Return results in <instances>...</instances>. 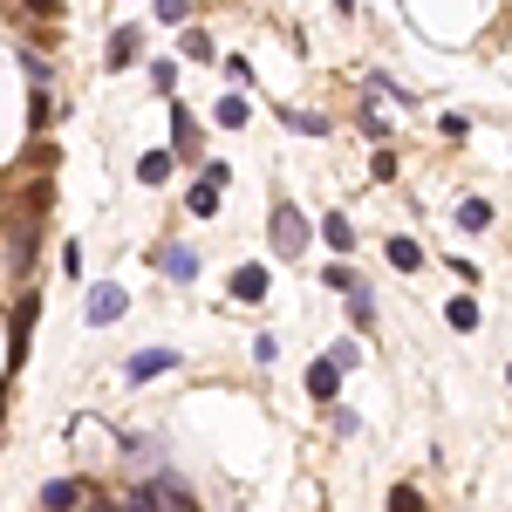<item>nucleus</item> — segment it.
Wrapping results in <instances>:
<instances>
[{
	"instance_id": "obj_1",
	"label": "nucleus",
	"mask_w": 512,
	"mask_h": 512,
	"mask_svg": "<svg viewBox=\"0 0 512 512\" xmlns=\"http://www.w3.org/2000/svg\"><path fill=\"white\" fill-rule=\"evenodd\" d=\"M308 239H315L308 212H301L294 198H280V205H274V253H280V260H301V253H308Z\"/></svg>"
},
{
	"instance_id": "obj_2",
	"label": "nucleus",
	"mask_w": 512,
	"mask_h": 512,
	"mask_svg": "<svg viewBox=\"0 0 512 512\" xmlns=\"http://www.w3.org/2000/svg\"><path fill=\"white\" fill-rule=\"evenodd\" d=\"M151 267H158L164 280L185 287V280H198V253L185 246V239H158V246H151Z\"/></svg>"
},
{
	"instance_id": "obj_3",
	"label": "nucleus",
	"mask_w": 512,
	"mask_h": 512,
	"mask_svg": "<svg viewBox=\"0 0 512 512\" xmlns=\"http://www.w3.org/2000/svg\"><path fill=\"white\" fill-rule=\"evenodd\" d=\"M226 294H233L239 308H260V301L274 294V280H267V267H260V260H239L233 280H226Z\"/></svg>"
},
{
	"instance_id": "obj_4",
	"label": "nucleus",
	"mask_w": 512,
	"mask_h": 512,
	"mask_svg": "<svg viewBox=\"0 0 512 512\" xmlns=\"http://www.w3.org/2000/svg\"><path fill=\"white\" fill-rule=\"evenodd\" d=\"M144 506L151 512H198V499H192V485H185V478L178 472H158V485H144Z\"/></svg>"
},
{
	"instance_id": "obj_5",
	"label": "nucleus",
	"mask_w": 512,
	"mask_h": 512,
	"mask_svg": "<svg viewBox=\"0 0 512 512\" xmlns=\"http://www.w3.org/2000/svg\"><path fill=\"white\" fill-rule=\"evenodd\" d=\"M123 308H130V301H123V287H117V280H103V287H89L82 321H89V328H110V321H123Z\"/></svg>"
},
{
	"instance_id": "obj_6",
	"label": "nucleus",
	"mask_w": 512,
	"mask_h": 512,
	"mask_svg": "<svg viewBox=\"0 0 512 512\" xmlns=\"http://www.w3.org/2000/svg\"><path fill=\"white\" fill-rule=\"evenodd\" d=\"M185 355L178 349H137L130 362H123V383H151V376H164V369H178Z\"/></svg>"
},
{
	"instance_id": "obj_7",
	"label": "nucleus",
	"mask_w": 512,
	"mask_h": 512,
	"mask_svg": "<svg viewBox=\"0 0 512 512\" xmlns=\"http://www.w3.org/2000/svg\"><path fill=\"white\" fill-rule=\"evenodd\" d=\"M89 499V478H48L41 485V512H76Z\"/></svg>"
},
{
	"instance_id": "obj_8",
	"label": "nucleus",
	"mask_w": 512,
	"mask_h": 512,
	"mask_svg": "<svg viewBox=\"0 0 512 512\" xmlns=\"http://www.w3.org/2000/svg\"><path fill=\"white\" fill-rule=\"evenodd\" d=\"M198 144H205V130L185 103H171V158H198Z\"/></svg>"
},
{
	"instance_id": "obj_9",
	"label": "nucleus",
	"mask_w": 512,
	"mask_h": 512,
	"mask_svg": "<svg viewBox=\"0 0 512 512\" xmlns=\"http://www.w3.org/2000/svg\"><path fill=\"white\" fill-rule=\"evenodd\" d=\"M137 55H144V28H137V21H123L117 35H110V69H130Z\"/></svg>"
},
{
	"instance_id": "obj_10",
	"label": "nucleus",
	"mask_w": 512,
	"mask_h": 512,
	"mask_svg": "<svg viewBox=\"0 0 512 512\" xmlns=\"http://www.w3.org/2000/svg\"><path fill=\"white\" fill-rule=\"evenodd\" d=\"M383 253H390V267H396V274H424V246H417L410 233L383 239Z\"/></svg>"
},
{
	"instance_id": "obj_11",
	"label": "nucleus",
	"mask_w": 512,
	"mask_h": 512,
	"mask_svg": "<svg viewBox=\"0 0 512 512\" xmlns=\"http://www.w3.org/2000/svg\"><path fill=\"white\" fill-rule=\"evenodd\" d=\"M308 396H315V403H342V376H335L321 355L308 362Z\"/></svg>"
},
{
	"instance_id": "obj_12",
	"label": "nucleus",
	"mask_w": 512,
	"mask_h": 512,
	"mask_svg": "<svg viewBox=\"0 0 512 512\" xmlns=\"http://www.w3.org/2000/svg\"><path fill=\"white\" fill-rule=\"evenodd\" d=\"M35 315H41V294H21V308H14V362L28 355V328H35Z\"/></svg>"
},
{
	"instance_id": "obj_13",
	"label": "nucleus",
	"mask_w": 512,
	"mask_h": 512,
	"mask_svg": "<svg viewBox=\"0 0 512 512\" xmlns=\"http://www.w3.org/2000/svg\"><path fill=\"white\" fill-rule=\"evenodd\" d=\"M321 239H328L335 253H355V226H349V212H321Z\"/></svg>"
},
{
	"instance_id": "obj_14",
	"label": "nucleus",
	"mask_w": 512,
	"mask_h": 512,
	"mask_svg": "<svg viewBox=\"0 0 512 512\" xmlns=\"http://www.w3.org/2000/svg\"><path fill=\"white\" fill-rule=\"evenodd\" d=\"M321 362H328L335 376H349V369H362V342H355V335H342V342H328V355H321Z\"/></svg>"
},
{
	"instance_id": "obj_15",
	"label": "nucleus",
	"mask_w": 512,
	"mask_h": 512,
	"mask_svg": "<svg viewBox=\"0 0 512 512\" xmlns=\"http://www.w3.org/2000/svg\"><path fill=\"white\" fill-rule=\"evenodd\" d=\"M444 321H451V328H458V335H472L478 321H485V308H478V294H458V301H451V308H444Z\"/></svg>"
},
{
	"instance_id": "obj_16",
	"label": "nucleus",
	"mask_w": 512,
	"mask_h": 512,
	"mask_svg": "<svg viewBox=\"0 0 512 512\" xmlns=\"http://www.w3.org/2000/svg\"><path fill=\"white\" fill-rule=\"evenodd\" d=\"M458 233H492V198H465L458 205Z\"/></svg>"
},
{
	"instance_id": "obj_17",
	"label": "nucleus",
	"mask_w": 512,
	"mask_h": 512,
	"mask_svg": "<svg viewBox=\"0 0 512 512\" xmlns=\"http://www.w3.org/2000/svg\"><path fill=\"white\" fill-rule=\"evenodd\" d=\"M349 328L355 335H376V301H369L362 287H349Z\"/></svg>"
},
{
	"instance_id": "obj_18",
	"label": "nucleus",
	"mask_w": 512,
	"mask_h": 512,
	"mask_svg": "<svg viewBox=\"0 0 512 512\" xmlns=\"http://www.w3.org/2000/svg\"><path fill=\"white\" fill-rule=\"evenodd\" d=\"M171 151H144V158H137V185H164V178H171Z\"/></svg>"
},
{
	"instance_id": "obj_19",
	"label": "nucleus",
	"mask_w": 512,
	"mask_h": 512,
	"mask_svg": "<svg viewBox=\"0 0 512 512\" xmlns=\"http://www.w3.org/2000/svg\"><path fill=\"white\" fill-rule=\"evenodd\" d=\"M219 198H226V192H212V185L198 178V185H192V198H185V205H192V219H212V212H219Z\"/></svg>"
},
{
	"instance_id": "obj_20",
	"label": "nucleus",
	"mask_w": 512,
	"mask_h": 512,
	"mask_svg": "<svg viewBox=\"0 0 512 512\" xmlns=\"http://www.w3.org/2000/svg\"><path fill=\"white\" fill-rule=\"evenodd\" d=\"M212 117L226 123V130H239V123L253 117V110H246V96H219V110H212Z\"/></svg>"
},
{
	"instance_id": "obj_21",
	"label": "nucleus",
	"mask_w": 512,
	"mask_h": 512,
	"mask_svg": "<svg viewBox=\"0 0 512 512\" xmlns=\"http://www.w3.org/2000/svg\"><path fill=\"white\" fill-rule=\"evenodd\" d=\"M185 62H212V35L205 28H185Z\"/></svg>"
},
{
	"instance_id": "obj_22",
	"label": "nucleus",
	"mask_w": 512,
	"mask_h": 512,
	"mask_svg": "<svg viewBox=\"0 0 512 512\" xmlns=\"http://www.w3.org/2000/svg\"><path fill=\"white\" fill-rule=\"evenodd\" d=\"M151 89L158 96H178V62H151Z\"/></svg>"
},
{
	"instance_id": "obj_23",
	"label": "nucleus",
	"mask_w": 512,
	"mask_h": 512,
	"mask_svg": "<svg viewBox=\"0 0 512 512\" xmlns=\"http://www.w3.org/2000/svg\"><path fill=\"white\" fill-rule=\"evenodd\" d=\"M328 424H335V437H355V431H362V417H355V410H342V403H328Z\"/></svg>"
},
{
	"instance_id": "obj_24",
	"label": "nucleus",
	"mask_w": 512,
	"mask_h": 512,
	"mask_svg": "<svg viewBox=\"0 0 512 512\" xmlns=\"http://www.w3.org/2000/svg\"><path fill=\"white\" fill-rule=\"evenodd\" d=\"M287 123H294V137H321V130H328L315 110H287Z\"/></svg>"
},
{
	"instance_id": "obj_25",
	"label": "nucleus",
	"mask_w": 512,
	"mask_h": 512,
	"mask_svg": "<svg viewBox=\"0 0 512 512\" xmlns=\"http://www.w3.org/2000/svg\"><path fill=\"white\" fill-rule=\"evenodd\" d=\"M253 362H267V369L280 362V335H274V328H267V335H253Z\"/></svg>"
},
{
	"instance_id": "obj_26",
	"label": "nucleus",
	"mask_w": 512,
	"mask_h": 512,
	"mask_svg": "<svg viewBox=\"0 0 512 512\" xmlns=\"http://www.w3.org/2000/svg\"><path fill=\"white\" fill-rule=\"evenodd\" d=\"M390 512H424V492H417V485H396V492H390Z\"/></svg>"
},
{
	"instance_id": "obj_27",
	"label": "nucleus",
	"mask_w": 512,
	"mask_h": 512,
	"mask_svg": "<svg viewBox=\"0 0 512 512\" xmlns=\"http://www.w3.org/2000/svg\"><path fill=\"white\" fill-rule=\"evenodd\" d=\"M226 82H233V89H253V62H246V55H226Z\"/></svg>"
},
{
	"instance_id": "obj_28",
	"label": "nucleus",
	"mask_w": 512,
	"mask_h": 512,
	"mask_svg": "<svg viewBox=\"0 0 512 512\" xmlns=\"http://www.w3.org/2000/svg\"><path fill=\"white\" fill-rule=\"evenodd\" d=\"M185 14H192V0H158V21H164V28H185Z\"/></svg>"
},
{
	"instance_id": "obj_29",
	"label": "nucleus",
	"mask_w": 512,
	"mask_h": 512,
	"mask_svg": "<svg viewBox=\"0 0 512 512\" xmlns=\"http://www.w3.org/2000/svg\"><path fill=\"white\" fill-rule=\"evenodd\" d=\"M198 178H205L212 192H226V185H233V164H219V158H212V164H205V171H198Z\"/></svg>"
},
{
	"instance_id": "obj_30",
	"label": "nucleus",
	"mask_w": 512,
	"mask_h": 512,
	"mask_svg": "<svg viewBox=\"0 0 512 512\" xmlns=\"http://www.w3.org/2000/svg\"><path fill=\"white\" fill-rule=\"evenodd\" d=\"M321 287H335V294H349V287H355V274H349V267H328V274H321Z\"/></svg>"
},
{
	"instance_id": "obj_31",
	"label": "nucleus",
	"mask_w": 512,
	"mask_h": 512,
	"mask_svg": "<svg viewBox=\"0 0 512 512\" xmlns=\"http://www.w3.org/2000/svg\"><path fill=\"white\" fill-rule=\"evenodd\" d=\"M89 512H151V506H144V492H130V499H117V506H89Z\"/></svg>"
},
{
	"instance_id": "obj_32",
	"label": "nucleus",
	"mask_w": 512,
	"mask_h": 512,
	"mask_svg": "<svg viewBox=\"0 0 512 512\" xmlns=\"http://www.w3.org/2000/svg\"><path fill=\"white\" fill-rule=\"evenodd\" d=\"M28 14H55V0H28Z\"/></svg>"
},
{
	"instance_id": "obj_33",
	"label": "nucleus",
	"mask_w": 512,
	"mask_h": 512,
	"mask_svg": "<svg viewBox=\"0 0 512 512\" xmlns=\"http://www.w3.org/2000/svg\"><path fill=\"white\" fill-rule=\"evenodd\" d=\"M335 14H355V0H335Z\"/></svg>"
}]
</instances>
